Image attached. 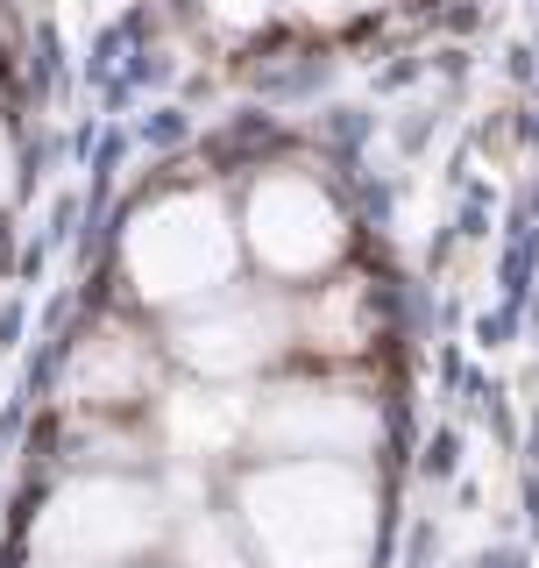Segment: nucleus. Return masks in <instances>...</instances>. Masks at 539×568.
I'll use <instances>...</instances> for the list:
<instances>
[{"label":"nucleus","instance_id":"4","mask_svg":"<svg viewBox=\"0 0 539 568\" xmlns=\"http://www.w3.org/2000/svg\"><path fill=\"white\" fill-rule=\"evenodd\" d=\"M248 235H256L270 271H319L340 248V221L305 178H270L248 200Z\"/></svg>","mask_w":539,"mask_h":568},{"label":"nucleus","instance_id":"1","mask_svg":"<svg viewBox=\"0 0 539 568\" xmlns=\"http://www.w3.org/2000/svg\"><path fill=\"white\" fill-rule=\"evenodd\" d=\"M242 511L270 568H363L376 532L363 476L334 469V462H298V469L256 476L242 490Z\"/></svg>","mask_w":539,"mask_h":568},{"label":"nucleus","instance_id":"10","mask_svg":"<svg viewBox=\"0 0 539 568\" xmlns=\"http://www.w3.org/2000/svg\"><path fill=\"white\" fill-rule=\"evenodd\" d=\"M192 555H200V561L213 555V568H242L235 555H227V540H221V532H213V526H200V532H192Z\"/></svg>","mask_w":539,"mask_h":568},{"label":"nucleus","instance_id":"5","mask_svg":"<svg viewBox=\"0 0 539 568\" xmlns=\"http://www.w3.org/2000/svg\"><path fill=\"white\" fill-rule=\"evenodd\" d=\"M256 434L284 455H355L376 434L369 405L348 390H319V384H292L256 413Z\"/></svg>","mask_w":539,"mask_h":568},{"label":"nucleus","instance_id":"7","mask_svg":"<svg viewBox=\"0 0 539 568\" xmlns=\"http://www.w3.org/2000/svg\"><path fill=\"white\" fill-rule=\"evenodd\" d=\"M71 384H79V390H93V398H129V390L150 384V355H142V348L129 342V334H100V342L79 355Z\"/></svg>","mask_w":539,"mask_h":568},{"label":"nucleus","instance_id":"9","mask_svg":"<svg viewBox=\"0 0 539 568\" xmlns=\"http://www.w3.org/2000/svg\"><path fill=\"white\" fill-rule=\"evenodd\" d=\"M355 313H363V292H355V284H340L327 313L313 306V334H319L327 348H355V342H363V327H355Z\"/></svg>","mask_w":539,"mask_h":568},{"label":"nucleus","instance_id":"2","mask_svg":"<svg viewBox=\"0 0 539 568\" xmlns=\"http://www.w3.org/2000/svg\"><path fill=\"white\" fill-rule=\"evenodd\" d=\"M235 263V235H227L213 200H164L129 242V271L150 298H192L213 292Z\"/></svg>","mask_w":539,"mask_h":568},{"label":"nucleus","instance_id":"12","mask_svg":"<svg viewBox=\"0 0 539 568\" xmlns=\"http://www.w3.org/2000/svg\"><path fill=\"white\" fill-rule=\"evenodd\" d=\"M305 14H327V22H340V14H355V8H369V0H298Z\"/></svg>","mask_w":539,"mask_h":568},{"label":"nucleus","instance_id":"8","mask_svg":"<svg viewBox=\"0 0 539 568\" xmlns=\"http://www.w3.org/2000/svg\"><path fill=\"white\" fill-rule=\"evenodd\" d=\"M235 434H242V405L235 398H213V390H185V398H171V440L185 455H213V448H227Z\"/></svg>","mask_w":539,"mask_h":568},{"label":"nucleus","instance_id":"11","mask_svg":"<svg viewBox=\"0 0 539 568\" xmlns=\"http://www.w3.org/2000/svg\"><path fill=\"white\" fill-rule=\"evenodd\" d=\"M213 14H221V22H256V14L270 8V0H206Z\"/></svg>","mask_w":539,"mask_h":568},{"label":"nucleus","instance_id":"6","mask_svg":"<svg viewBox=\"0 0 539 568\" xmlns=\"http://www.w3.org/2000/svg\"><path fill=\"white\" fill-rule=\"evenodd\" d=\"M277 334H284L277 306H263V298H227V306L185 320V334H177V342H185V355L200 369H213V377H235V369L263 363V355L277 348Z\"/></svg>","mask_w":539,"mask_h":568},{"label":"nucleus","instance_id":"3","mask_svg":"<svg viewBox=\"0 0 539 568\" xmlns=\"http://www.w3.org/2000/svg\"><path fill=\"white\" fill-rule=\"evenodd\" d=\"M35 540L64 561H121L156 540V497L135 484H71L43 511Z\"/></svg>","mask_w":539,"mask_h":568}]
</instances>
